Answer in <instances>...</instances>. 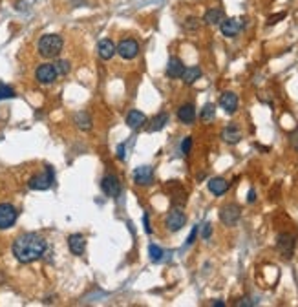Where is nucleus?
I'll list each match as a JSON object with an SVG mask.
<instances>
[{"mask_svg":"<svg viewBox=\"0 0 298 307\" xmlns=\"http://www.w3.org/2000/svg\"><path fill=\"white\" fill-rule=\"evenodd\" d=\"M190 148H192V137H185L181 141V154H183V156H189Z\"/></svg>","mask_w":298,"mask_h":307,"instance_id":"30","label":"nucleus"},{"mask_svg":"<svg viewBox=\"0 0 298 307\" xmlns=\"http://www.w3.org/2000/svg\"><path fill=\"white\" fill-rule=\"evenodd\" d=\"M63 48H64V40H63V37L57 33L42 35V37L38 38V44H37L38 55L44 57V59H55V57H59Z\"/></svg>","mask_w":298,"mask_h":307,"instance_id":"2","label":"nucleus"},{"mask_svg":"<svg viewBox=\"0 0 298 307\" xmlns=\"http://www.w3.org/2000/svg\"><path fill=\"white\" fill-rule=\"evenodd\" d=\"M197 231H200V225L192 227V231H190L189 238H187V245H192L194 243V240H196V236H197Z\"/></svg>","mask_w":298,"mask_h":307,"instance_id":"33","label":"nucleus"},{"mask_svg":"<svg viewBox=\"0 0 298 307\" xmlns=\"http://www.w3.org/2000/svg\"><path fill=\"white\" fill-rule=\"evenodd\" d=\"M18 212L11 203H0V231L11 229L17 223Z\"/></svg>","mask_w":298,"mask_h":307,"instance_id":"6","label":"nucleus"},{"mask_svg":"<svg viewBox=\"0 0 298 307\" xmlns=\"http://www.w3.org/2000/svg\"><path fill=\"white\" fill-rule=\"evenodd\" d=\"M13 97H15V90H13L9 85L0 83V101H4V99H13Z\"/></svg>","mask_w":298,"mask_h":307,"instance_id":"29","label":"nucleus"},{"mask_svg":"<svg viewBox=\"0 0 298 307\" xmlns=\"http://www.w3.org/2000/svg\"><path fill=\"white\" fill-rule=\"evenodd\" d=\"M125 148H126V143H121V145H119V147H117V157H119V159H125Z\"/></svg>","mask_w":298,"mask_h":307,"instance_id":"35","label":"nucleus"},{"mask_svg":"<svg viewBox=\"0 0 298 307\" xmlns=\"http://www.w3.org/2000/svg\"><path fill=\"white\" fill-rule=\"evenodd\" d=\"M168 125V115L165 114H157L155 115L154 119L150 121V127H148V132H160V130H163L165 127Z\"/></svg>","mask_w":298,"mask_h":307,"instance_id":"24","label":"nucleus"},{"mask_svg":"<svg viewBox=\"0 0 298 307\" xmlns=\"http://www.w3.org/2000/svg\"><path fill=\"white\" fill-rule=\"evenodd\" d=\"M202 75H203V72L200 66H189V68H185V72H183L181 79H183V83H185L187 86H190V85H194L196 80L202 79Z\"/></svg>","mask_w":298,"mask_h":307,"instance_id":"22","label":"nucleus"},{"mask_svg":"<svg viewBox=\"0 0 298 307\" xmlns=\"http://www.w3.org/2000/svg\"><path fill=\"white\" fill-rule=\"evenodd\" d=\"M212 305H214V307H223V305H225V302H222V300H218V302H212Z\"/></svg>","mask_w":298,"mask_h":307,"instance_id":"37","label":"nucleus"},{"mask_svg":"<svg viewBox=\"0 0 298 307\" xmlns=\"http://www.w3.org/2000/svg\"><path fill=\"white\" fill-rule=\"evenodd\" d=\"M55 70H57L59 75H68V73L72 72V63L66 59H59L55 63Z\"/></svg>","mask_w":298,"mask_h":307,"instance_id":"28","label":"nucleus"},{"mask_svg":"<svg viewBox=\"0 0 298 307\" xmlns=\"http://www.w3.org/2000/svg\"><path fill=\"white\" fill-rule=\"evenodd\" d=\"M210 234H212V225H210V223H205L202 229V238L203 240H209Z\"/></svg>","mask_w":298,"mask_h":307,"instance_id":"32","label":"nucleus"},{"mask_svg":"<svg viewBox=\"0 0 298 307\" xmlns=\"http://www.w3.org/2000/svg\"><path fill=\"white\" fill-rule=\"evenodd\" d=\"M207 187H209V190L214 194V196H223V194L229 190L231 183H229L227 179H223V177H212V179H209Z\"/></svg>","mask_w":298,"mask_h":307,"instance_id":"21","label":"nucleus"},{"mask_svg":"<svg viewBox=\"0 0 298 307\" xmlns=\"http://www.w3.org/2000/svg\"><path fill=\"white\" fill-rule=\"evenodd\" d=\"M117 55L125 60H132L139 55V44L134 38H123L117 44Z\"/></svg>","mask_w":298,"mask_h":307,"instance_id":"8","label":"nucleus"},{"mask_svg":"<svg viewBox=\"0 0 298 307\" xmlns=\"http://www.w3.org/2000/svg\"><path fill=\"white\" fill-rule=\"evenodd\" d=\"M183 72H185L183 60L180 57H170L167 63V77H170V79H181Z\"/></svg>","mask_w":298,"mask_h":307,"instance_id":"17","label":"nucleus"},{"mask_svg":"<svg viewBox=\"0 0 298 307\" xmlns=\"http://www.w3.org/2000/svg\"><path fill=\"white\" fill-rule=\"evenodd\" d=\"M222 139L227 145H238L242 141V130H240L238 125L231 122V125H227L222 130Z\"/></svg>","mask_w":298,"mask_h":307,"instance_id":"15","label":"nucleus"},{"mask_svg":"<svg viewBox=\"0 0 298 307\" xmlns=\"http://www.w3.org/2000/svg\"><path fill=\"white\" fill-rule=\"evenodd\" d=\"M177 119H180L183 125H192L196 121V106L192 103H187V105H181L177 108Z\"/></svg>","mask_w":298,"mask_h":307,"instance_id":"18","label":"nucleus"},{"mask_svg":"<svg viewBox=\"0 0 298 307\" xmlns=\"http://www.w3.org/2000/svg\"><path fill=\"white\" fill-rule=\"evenodd\" d=\"M200 26H202V22H200V18L197 17H187L185 22H183V30L194 33V31L200 30Z\"/></svg>","mask_w":298,"mask_h":307,"instance_id":"27","label":"nucleus"},{"mask_svg":"<svg viewBox=\"0 0 298 307\" xmlns=\"http://www.w3.org/2000/svg\"><path fill=\"white\" fill-rule=\"evenodd\" d=\"M220 106L225 110V114L232 115L238 110V95L234 92H225L220 97Z\"/></svg>","mask_w":298,"mask_h":307,"instance_id":"16","label":"nucleus"},{"mask_svg":"<svg viewBox=\"0 0 298 307\" xmlns=\"http://www.w3.org/2000/svg\"><path fill=\"white\" fill-rule=\"evenodd\" d=\"M148 256H150V260L154 261V263H160V261L163 260V249H161L160 245L150 243L148 245Z\"/></svg>","mask_w":298,"mask_h":307,"instance_id":"26","label":"nucleus"},{"mask_svg":"<svg viewBox=\"0 0 298 307\" xmlns=\"http://www.w3.org/2000/svg\"><path fill=\"white\" fill-rule=\"evenodd\" d=\"M134 181L141 187L152 185V183H154V170H152V167H148V165L137 167V169L134 170Z\"/></svg>","mask_w":298,"mask_h":307,"instance_id":"12","label":"nucleus"},{"mask_svg":"<svg viewBox=\"0 0 298 307\" xmlns=\"http://www.w3.org/2000/svg\"><path fill=\"white\" fill-rule=\"evenodd\" d=\"M200 117H202V121H205V122L214 121V117H216V106L212 105V103H207V105L202 108V112H200Z\"/></svg>","mask_w":298,"mask_h":307,"instance_id":"25","label":"nucleus"},{"mask_svg":"<svg viewBox=\"0 0 298 307\" xmlns=\"http://www.w3.org/2000/svg\"><path fill=\"white\" fill-rule=\"evenodd\" d=\"M53 181H55L53 169H51V167H46L42 174H35L33 177H30L28 187H30L31 190H48V189H51Z\"/></svg>","mask_w":298,"mask_h":307,"instance_id":"3","label":"nucleus"},{"mask_svg":"<svg viewBox=\"0 0 298 307\" xmlns=\"http://www.w3.org/2000/svg\"><path fill=\"white\" fill-rule=\"evenodd\" d=\"M294 236L289 234V232H282V234H278L276 238V247L278 251L282 253V256L286 258V260H289V258H293V253H294Z\"/></svg>","mask_w":298,"mask_h":307,"instance_id":"9","label":"nucleus"},{"mask_svg":"<svg viewBox=\"0 0 298 307\" xmlns=\"http://www.w3.org/2000/svg\"><path fill=\"white\" fill-rule=\"evenodd\" d=\"M223 18H225V11L222 8H210L203 15V22L207 26H220Z\"/></svg>","mask_w":298,"mask_h":307,"instance_id":"20","label":"nucleus"},{"mask_svg":"<svg viewBox=\"0 0 298 307\" xmlns=\"http://www.w3.org/2000/svg\"><path fill=\"white\" fill-rule=\"evenodd\" d=\"M145 122H147V115H145L141 110H130V112L126 114V125H128L132 130L141 128Z\"/></svg>","mask_w":298,"mask_h":307,"instance_id":"19","label":"nucleus"},{"mask_svg":"<svg viewBox=\"0 0 298 307\" xmlns=\"http://www.w3.org/2000/svg\"><path fill=\"white\" fill-rule=\"evenodd\" d=\"M101 190L108 196V198H117L121 194V183H119L117 176L113 174H106L101 179Z\"/></svg>","mask_w":298,"mask_h":307,"instance_id":"10","label":"nucleus"},{"mask_svg":"<svg viewBox=\"0 0 298 307\" xmlns=\"http://www.w3.org/2000/svg\"><path fill=\"white\" fill-rule=\"evenodd\" d=\"M46 240L35 232H24L13 241V256L21 263H31L44 256L46 253Z\"/></svg>","mask_w":298,"mask_h":307,"instance_id":"1","label":"nucleus"},{"mask_svg":"<svg viewBox=\"0 0 298 307\" xmlns=\"http://www.w3.org/2000/svg\"><path fill=\"white\" fill-rule=\"evenodd\" d=\"M240 216H242V209L238 203H227L220 209V219L225 227H234L240 221Z\"/></svg>","mask_w":298,"mask_h":307,"instance_id":"4","label":"nucleus"},{"mask_svg":"<svg viewBox=\"0 0 298 307\" xmlns=\"http://www.w3.org/2000/svg\"><path fill=\"white\" fill-rule=\"evenodd\" d=\"M59 73L55 70V64L51 63H44L35 70V79L41 83V85H53L55 80H57Z\"/></svg>","mask_w":298,"mask_h":307,"instance_id":"7","label":"nucleus"},{"mask_svg":"<svg viewBox=\"0 0 298 307\" xmlns=\"http://www.w3.org/2000/svg\"><path fill=\"white\" fill-rule=\"evenodd\" d=\"M143 225H145V232H147V234H152V227H150V219H148V214L143 216Z\"/></svg>","mask_w":298,"mask_h":307,"instance_id":"34","label":"nucleus"},{"mask_svg":"<svg viewBox=\"0 0 298 307\" xmlns=\"http://www.w3.org/2000/svg\"><path fill=\"white\" fill-rule=\"evenodd\" d=\"M220 30H222L223 37L227 38H234L236 35L240 33V30H242V22L238 21V18L231 17V18H223L222 24H220Z\"/></svg>","mask_w":298,"mask_h":307,"instance_id":"13","label":"nucleus"},{"mask_svg":"<svg viewBox=\"0 0 298 307\" xmlns=\"http://www.w3.org/2000/svg\"><path fill=\"white\" fill-rule=\"evenodd\" d=\"M97 55L101 57L103 60H110L117 55V44L113 43L112 38H103L97 44Z\"/></svg>","mask_w":298,"mask_h":307,"instance_id":"11","label":"nucleus"},{"mask_svg":"<svg viewBox=\"0 0 298 307\" xmlns=\"http://www.w3.org/2000/svg\"><path fill=\"white\" fill-rule=\"evenodd\" d=\"M247 201H249V203H254V201H256V190H254V189H251V190L247 192Z\"/></svg>","mask_w":298,"mask_h":307,"instance_id":"36","label":"nucleus"},{"mask_svg":"<svg viewBox=\"0 0 298 307\" xmlns=\"http://www.w3.org/2000/svg\"><path fill=\"white\" fill-rule=\"evenodd\" d=\"M286 15H287L286 11H282V13H276V15H273V17H269V18H267V24H269V26L276 24L278 21H284V18H286Z\"/></svg>","mask_w":298,"mask_h":307,"instance_id":"31","label":"nucleus"},{"mask_svg":"<svg viewBox=\"0 0 298 307\" xmlns=\"http://www.w3.org/2000/svg\"><path fill=\"white\" fill-rule=\"evenodd\" d=\"M68 247L73 256H83L86 251V238L83 234H72L68 236Z\"/></svg>","mask_w":298,"mask_h":307,"instance_id":"14","label":"nucleus"},{"mask_svg":"<svg viewBox=\"0 0 298 307\" xmlns=\"http://www.w3.org/2000/svg\"><path fill=\"white\" fill-rule=\"evenodd\" d=\"M185 223H187V216L180 207H174L172 211L167 214V218H165V227H167L170 232L181 231V229L185 227Z\"/></svg>","mask_w":298,"mask_h":307,"instance_id":"5","label":"nucleus"},{"mask_svg":"<svg viewBox=\"0 0 298 307\" xmlns=\"http://www.w3.org/2000/svg\"><path fill=\"white\" fill-rule=\"evenodd\" d=\"M75 125L77 128L83 132L92 130V117L88 115V112H79V114L75 115Z\"/></svg>","mask_w":298,"mask_h":307,"instance_id":"23","label":"nucleus"}]
</instances>
